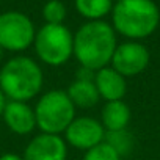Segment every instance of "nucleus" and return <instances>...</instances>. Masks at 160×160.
<instances>
[{
  "label": "nucleus",
  "mask_w": 160,
  "mask_h": 160,
  "mask_svg": "<svg viewBox=\"0 0 160 160\" xmlns=\"http://www.w3.org/2000/svg\"><path fill=\"white\" fill-rule=\"evenodd\" d=\"M116 46V32L104 19L87 21L74 33V57L80 66L91 71L108 66Z\"/></svg>",
  "instance_id": "nucleus-1"
},
{
  "label": "nucleus",
  "mask_w": 160,
  "mask_h": 160,
  "mask_svg": "<svg viewBox=\"0 0 160 160\" xmlns=\"http://www.w3.org/2000/svg\"><path fill=\"white\" fill-rule=\"evenodd\" d=\"M160 22V10L154 0H118L112 10V27L130 41L151 36Z\"/></svg>",
  "instance_id": "nucleus-2"
},
{
  "label": "nucleus",
  "mask_w": 160,
  "mask_h": 160,
  "mask_svg": "<svg viewBox=\"0 0 160 160\" xmlns=\"http://www.w3.org/2000/svg\"><path fill=\"white\" fill-rule=\"evenodd\" d=\"M44 85V72L36 60L18 55L2 64L0 90L8 101L28 102L35 99Z\"/></svg>",
  "instance_id": "nucleus-3"
},
{
  "label": "nucleus",
  "mask_w": 160,
  "mask_h": 160,
  "mask_svg": "<svg viewBox=\"0 0 160 160\" xmlns=\"http://www.w3.org/2000/svg\"><path fill=\"white\" fill-rule=\"evenodd\" d=\"M33 47L41 63L63 66L74 57V33L64 24H44L36 30Z\"/></svg>",
  "instance_id": "nucleus-4"
},
{
  "label": "nucleus",
  "mask_w": 160,
  "mask_h": 160,
  "mask_svg": "<svg viewBox=\"0 0 160 160\" xmlns=\"http://www.w3.org/2000/svg\"><path fill=\"white\" fill-rule=\"evenodd\" d=\"M36 127L44 133L61 135L75 118V105L63 90L44 93L35 105Z\"/></svg>",
  "instance_id": "nucleus-5"
},
{
  "label": "nucleus",
  "mask_w": 160,
  "mask_h": 160,
  "mask_svg": "<svg viewBox=\"0 0 160 160\" xmlns=\"http://www.w3.org/2000/svg\"><path fill=\"white\" fill-rule=\"evenodd\" d=\"M36 27L30 16L10 10L0 13V47L5 52L21 53L33 46Z\"/></svg>",
  "instance_id": "nucleus-6"
},
{
  "label": "nucleus",
  "mask_w": 160,
  "mask_h": 160,
  "mask_svg": "<svg viewBox=\"0 0 160 160\" xmlns=\"http://www.w3.org/2000/svg\"><path fill=\"white\" fill-rule=\"evenodd\" d=\"M64 141L78 151H88L105 140L102 122L93 116H75L64 130Z\"/></svg>",
  "instance_id": "nucleus-7"
},
{
  "label": "nucleus",
  "mask_w": 160,
  "mask_h": 160,
  "mask_svg": "<svg viewBox=\"0 0 160 160\" xmlns=\"http://www.w3.org/2000/svg\"><path fill=\"white\" fill-rule=\"evenodd\" d=\"M149 60H151V53L146 49V46H143L138 41L129 39L116 46L110 66L127 78L141 74L148 68Z\"/></svg>",
  "instance_id": "nucleus-8"
},
{
  "label": "nucleus",
  "mask_w": 160,
  "mask_h": 160,
  "mask_svg": "<svg viewBox=\"0 0 160 160\" xmlns=\"http://www.w3.org/2000/svg\"><path fill=\"white\" fill-rule=\"evenodd\" d=\"M22 157L24 160H66L68 143L61 135L41 132L28 141Z\"/></svg>",
  "instance_id": "nucleus-9"
},
{
  "label": "nucleus",
  "mask_w": 160,
  "mask_h": 160,
  "mask_svg": "<svg viewBox=\"0 0 160 160\" xmlns=\"http://www.w3.org/2000/svg\"><path fill=\"white\" fill-rule=\"evenodd\" d=\"M5 126L16 135H28L36 129L35 108L22 101H8L3 116Z\"/></svg>",
  "instance_id": "nucleus-10"
},
{
  "label": "nucleus",
  "mask_w": 160,
  "mask_h": 160,
  "mask_svg": "<svg viewBox=\"0 0 160 160\" xmlns=\"http://www.w3.org/2000/svg\"><path fill=\"white\" fill-rule=\"evenodd\" d=\"M94 85L99 91V96L108 101H121L127 93V82L126 77L115 71L110 64L101 68L94 74Z\"/></svg>",
  "instance_id": "nucleus-11"
},
{
  "label": "nucleus",
  "mask_w": 160,
  "mask_h": 160,
  "mask_svg": "<svg viewBox=\"0 0 160 160\" xmlns=\"http://www.w3.org/2000/svg\"><path fill=\"white\" fill-rule=\"evenodd\" d=\"M132 113L130 107L121 99V101H108L101 110V122L105 129V132L113 130H122L129 127Z\"/></svg>",
  "instance_id": "nucleus-12"
},
{
  "label": "nucleus",
  "mask_w": 160,
  "mask_h": 160,
  "mask_svg": "<svg viewBox=\"0 0 160 160\" xmlns=\"http://www.w3.org/2000/svg\"><path fill=\"white\" fill-rule=\"evenodd\" d=\"M69 99L75 105V108H91L94 107L99 101V91L94 85V80H80L75 78L71 82L69 88L66 90Z\"/></svg>",
  "instance_id": "nucleus-13"
},
{
  "label": "nucleus",
  "mask_w": 160,
  "mask_h": 160,
  "mask_svg": "<svg viewBox=\"0 0 160 160\" xmlns=\"http://www.w3.org/2000/svg\"><path fill=\"white\" fill-rule=\"evenodd\" d=\"M77 13L87 21H102L112 14L113 0H74Z\"/></svg>",
  "instance_id": "nucleus-14"
},
{
  "label": "nucleus",
  "mask_w": 160,
  "mask_h": 160,
  "mask_svg": "<svg viewBox=\"0 0 160 160\" xmlns=\"http://www.w3.org/2000/svg\"><path fill=\"white\" fill-rule=\"evenodd\" d=\"M104 141H107L121 155V158L129 155L133 151V146H135V138H133V135L129 129L105 132V140Z\"/></svg>",
  "instance_id": "nucleus-15"
},
{
  "label": "nucleus",
  "mask_w": 160,
  "mask_h": 160,
  "mask_svg": "<svg viewBox=\"0 0 160 160\" xmlns=\"http://www.w3.org/2000/svg\"><path fill=\"white\" fill-rule=\"evenodd\" d=\"M66 16L68 10L61 0H47L42 7V19L46 24H64Z\"/></svg>",
  "instance_id": "nucleus-16"
},
{
  "label": "nucleus",
  "mask_w": 160,
  "mask_h": 160,
  "mask_svg": "<svg viewBox=\"0 0 160 160\" xmlns=\"http://www.w3.org/2000/svg\"><path fill=\"white\" fill-rule=\"evenodd\" d=\"M82 160H121V155L107 141H102L94 148L85 151Z\"/></svg>",
  "instance_id": "nucleus-17"
},
{
  "label": "nucleus",
  "mask_w": 160,
  "mask_h": 160,
  "mask_svg": "<svg viewBox=\"0 0 160 160\" xmlns=\"http://www.w3.org/2000/svg\"><path fill=\"white\" fill-rule=\"evenodd\" d=\"M0 160H24V157L14 152H5V154H0Z\"/></svg>",
  "instance_id": "nucleus-18"
},
{
  "label": "nucleus",
  "mask_w": 160,
  "mask_h": 160,
  "mask_svg": "<svg viewBox=\"0 0 160 160\" xmlns=\"http://www.w3.org/2000/svg\"><path fill=\"white\" fill-rule=\"evenodd\" d=\"M7 102H8V98L3 94V91H2V90H0V118L3 116V112H5Z\"/></svg>",
  "instance_id": "nucleus-19"
},
{
  "label": "nucleus",
  "mask_w": 160,
  "mask_h": 160,
  "mask_svg": "<svg viewBox=\"0 0 160 160\" xmlns=\"http://www.w3.org/2000/svg\"><path fill=\"white\" fill-rule=\"evenodd\" d=\"M3 55H5V50H3L2 47H0V61H2V60H3Z\"/></svg>",
  "instance_id": "nucleus-20"
},
{
  "label": "nucleus",
  "mask_w": 160,
  "mask_h": 160,
  "mask_svg": "<svg viewBox=\"0 0 160 160\" xmlns=\"http://www.w3.org/2000/svg\"><path fill=\"white\" fill-rule=\"evenodd\" d=\"M0 77H2V66H0Z\"/></svg>",
  "instance_id": "nucleus-21"
},
{
  "label": "nucleus",
  "mask_w": 160,
  "mask_h": 160,
  "mask_svg": "<svg viewBox=\"0 0 160 160\" xmlns=\"http://www.w3.org/2000/svg\"><path fill=\"white\" fill-rule=\"evenodd\" d=\"M113 2H118V0H113Z\"/></svg>",
  "instance_id": "nucleus-22"
}]
</instances>
